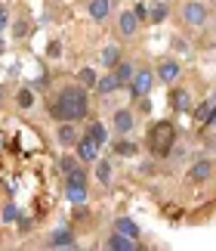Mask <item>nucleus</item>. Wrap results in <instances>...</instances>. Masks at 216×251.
<instances>
[{
	"mask_svg": "<svg viewBox=\"0 0 216 251\" xmlns=\"http://www.w3.org/2000/svg\"><path fill=\"white\" fill-rule=\"evenodd\" d=\"M50 112L62 121H84L86 112H90L86 87H65V90L56 96V102H50Z\"/></svg>",
	"mask_w": 216,
	"mask_h": 251,
	"instance_id": "nucleus-1",
	"label": "nucleus"
},
{
	"mask_svg": "<svg viewBox=\"0 0 216 251\" xmlns=\"http://www.w3.org/2000/svg\"><path fill=\"white\" fill-rule=\"evenodd\" d=\"M176 146V127L170 121H158V124H151V130H149V149L154 152V155H167Z\"/></svg>",
	"mask_w": 216,
	"mask_h": 251,
	"instance_id": "nucleus-2",
	"label": "nucleus"
},
{
	"mask_svg": "<svg viewBox=\"0 0 216 251\" xmlns=\"http://www.w3.org/2000/svg\"><path fill=\"white\" fill-rule=\"evenodd\" d=\"M182 22L192 25V28H204L210 22V9L201 3V0H189V3L182 6Z\"/></svg>",
	"mask_w": 216,
	"mask_h": 251,
	"instance_id": "nucleus-3",
	"label": "nucleus"
},
{
	"mask_svg": "<svg viewBox=\"0 0 216 251\" xmlns=\"http://www.w3.org/2000/svg\"><path fill=\"white\" fill-rule=\"evenodd\" d=\"M154 81H158V75H154L151 69H136V78H133L130 93H133V96H145V93H151Z\"/></svg>",
	"mask_w": 216,
	"mask_h": 251,
	"instance_id": "nucleus-4",
	"label": "nucleus"
},
{
	"mask_svg": "<svg viewBox=\"0 0 216 251\" xmlns=\"http://www.w3.org/2000/svg\"><path fill=\"white\" fill-rule=\"evenodd\" d=\"M77 158H81V161H96V158H99V143H96L90 133L77 140Z\"/></svg>",
	"mask_w": 216,
	"mask_h": 251,
	"instance_id": "nucleus-5",
	"label": "nucleus"
},
{
	"mask_svg": "<svg viewBox=\"0 0 216 251\" xmlns=\"http://www.w3.org/2000/svg\"><path fill=\"white\" fill-rule=\"evenodd\" d=\"M179 75H182V65L176 62V59H164L158 65V81H164V84H176V81H179Z\"/></svg>",
	"mask_w": 216,
	"mask_h": 251,
	"instance_id": "nucleus-6",
	"label": "nucleus"
},
{
	"mask_svg": "<svg viewBox=\"0 0 216 251\" xmlns=\"http://www.w3.org/2000/svg\"><path fill=\"white\" fill-rule=\"evenodd\" d=\"M117 31H121L124 37H133L136 31H139V16H136V13H127V9H124V13L117 16Z\"/></svg>",
	"mask_w": 216,
	"mask_h": 251,
	"instance_id": "nucleus-7",
	"label": "nucleus"
},
{
	"mask_svg": "<svg viewBox=\"0 0 216 251\" xmlns=\"http://www.w3.org/2000/svg\"><path fill=\"white\" fill-rule=\"evenodd\" d=\"M210 174H213V165L207 158H201V161H194L192 171H189V180L192 183H204V180H210Z\"/></svg>",
	"mask_w": 216,
	"mask_h": 251,
	"instance_id": "nucleus-8",
	"label": "nucleus"
},
{
	"mask_svg": "<svg viewBox=\"0 0 216 251\" xmlns=\"http://www.w3.org/2000/svg\"><path fill=\"white\" fill-rule=\"evenodd\" d=\"M133 127H136V118H133V112L121 109V112L114 115V130H117V133H124V137H127V133H130Z\"/></svg>",
	"mask_w": 216,
	"mask_h": 251,
	"instance_id": "nucleus-9",
	"label": "nucleus"
},
{
	"mask_svg": "<svg viewBox=\"0 0 216 251\" xmlns=\"http://www.w3.org/2000/svg\"><path fill=\"white\" fill-rule=\"evenodd\" d=\"M111 13V0H90V19L93 22H105Z\"/></svg>",
	"mask_w": 216,
	"mask_h": 251,
	"instance_id": "nucleus-10",
	"label": "nucleus"
},
{
	"mask_svg": "<svg viewBox=\"0 0 216 251\" xmlns=\"http://www.w3.org/2000/svg\"><path fill=\"white\" fill-rule=\"evenodd\" d=\"M170 105L176 112H189L192 109V93L189 90H170Z\"/></svg>",
	"mask_w": 216,
	"mask_h": 251,
	"instance_id": "nucleus-11",
	"label": "nucleus"
},
{
	"mask_svg": "<svg viewBox=\"0 0 216 251\" xmlns=\"http://www.w3.org/2000/svg\"><path fill=\"white\" fill-rule=\"evenodd\" d=\"M77 127H74V121H65L62 127H59V143H62V146H77Z\"/></svg>",
	"mask_w": 216,
	"mask_h": 251,
	"instance_id": "nucleus-12",
	"label": "nucleus"
},
{
	"mask_svg": "<svg viewBox=\"0 0 216 251\" xmlns=\"http://www.w3.org/2000/svg\"><path fill=\"white\" fill-rule=\"evenodd\" d=\"M105 248H111V251H133V248H139V245H136L130 236L117 233V236H111V239H108V242H105Z\"/></svg>",
	"mask_w": 216,
	"mask_h": 251,
	"instance_id": "nucleus-13",
	"label": "nucleus"
},
{
	"mask_svg": "<svg viewBox=\"0 0 216 251\" xmlns=\"http://www.w3.org/2000/svg\"><path fill=\"white\" fill-rule=\"evenodd\" d=\"M96 90H99L102 96H108V93L121 90V81H117V75H114V72H108V75H102V78H99V84H96Z\"/></svg>",
	"mask_w": 216,
	"mask_h": 251,
	"instance_id": "nucleus-14",
	"label": "nucleus"
},
{
	"mask_svg": "<svg viewBox=\"0 0 216 251\" xmlns=\"http://www.w3.org/2000/svg\"><path fill=\"white\" fill-rule=\"evenodd\" d=\"M68 201H74V205H84L86 201V183H71L68 180Z\"/></svg>",
	"mask_w": 216,
	"mask_h": 251,
	"instance_id": "nucleus-15",
	"label": "nucleus"
},
{
	"mask_svg": "<svg viewBox=\"0 0 216 251\" xmlns=\"http://www.w3.org/2000/svg\"><path fill=\"white\" fill-rule=\"evenodd\" d=\"M121 62V47L117 44H108L102 50V69H114V65Z\"/></svg>",
	"mask_w": 216,
	"mask_h": 251,
	"instance_id": "nucleus-16",
	"label": "nucleus"
},
{
	"mask_svg": "<svg viewBox=\"0 0 216 251\" xmlns=\"http://www.w3.org/2000/svg\"><path fill=\"white\" fill-rule=\"evenodd\" d=\"M114 75H117V81H121V87H124V84H133L136 69H133L130 62H117V65H114Z\"/></svg>",
	"mask_w": 216,
	"mask_h": 251,
	"instance_id": "nucleus-17",
	"label": "nucleus"
},
{
	"mask_svg": "<svg viewBox=\"0 0 216 251\" xmlns=\"http://www.w3.org/2000/svg\"><path fill=\"white\" fill-rule=\"evenodd\" d=\"M216 121V100H207L198 109V124H213Z\"/></svg>",
	"mask_w": 216,
	"mask_h": 251,
	"instance_id": "nucleus-18",
	"label": "nucleus"
},
{
	"mask_svg": "<svg viewBox=\"0 0 216 251\" xmlns=\"http://www.w3.org/2000/svg\"><path fill=\"white\" fill-rule=\"evenodd\" d=\"M114 155H121V158H133L136 155V143H130L127 137H121L114 143Z\"/></svg>",
	"mask_w": 216,
	"mask_h": 251,
	"instance_id": "nucleus-19",
	"label": "nucleus"
},
{
	"mask_svg": "<svg viewBox=\"0 0 216 251\" xmlns=\"http://www.w3.org/2000/svg\"><path fill=\"white\" fill-rule=\"evenodd\" d=\"M117 233H124V236H130V239H139V226H136L133 224V220H127V217H121V220H117Z\"/></svg>",
	"mask_w": 216,
	"mask_h": 251,
	"instance_id": "nucleus-20",
	"label": "nucleus"
},
{
	"mask_svg": "<svg viewBox=\"0 0 216 251\" xmlns=\"http://www.w3.org/2000/svg\"><path fill=\"white\" fill-rule=\"evenodd\" d=\"M96 180H99L102 186H108V183H111V165H108V161H99V158H96Z\"/></svg>",
	"mask_w": 216,
	"mask_h": 251,
	"instance_id": "nucleus-21",
	"label": "nucleus"
},
{
	"mask_svg": "<svg viewBox=\"0 0 216 251\" xmlns=\"http://www.w3.org/2000/svg\"><path fill=\"white\" fill-rule=\"evenodd\" d=\"M53 248H74V239L68 229H59V233H53Z\"/></svg>",
	"mask_w": 216,
	"mask_h": 251,
	"instance_id": "nucleus-22",
	"label": "nucleus"
},
{
	"mask_svg": "<svg viewBox=\"0 0 216 251\" xmlns=\"http://www.w3.org/2000/svg\"><path fill=\"white\" fill-rule=\"evenodd\" d=\"M149 19H151V22H164V19H167V3H164V0L149 6Z\"/></svg>",
	"mask_w": 216,
	"mask_h": 251,
	"instance_id": "nucleus-23",
	"label": "nucleus"
},
{
	"mask_svg": "<svg viewBox=\"0 0 216 251\" xmlns=\"http://www.w3.org/2000/svg\"><path fill=\"white\" fill-rule=\"evenodd\" d=\"M16 102L22 105V109H31V105H34V90H28V87H22V90L16 93Z\"/></svg>",
	"mask_w": 216,
	"mask_h": 251,
	"instance_id": "nucleus-24",
	"label": "nucleus"
},
{
	"mask_svg": "<svg viewBox=\"0 0 216 251\" xmlns=\"http://www.w3.org/2000/svg\"><path fill=\"white\" fill-rule=\"evenodd\" d=\"M99 84V78H96L93 69H81V87H96Z\"/></svg>",
	"mask_w": 216,
	"mask_h": 251,
	"instance_id": "nucleus-25",
	"label": "nucleus"
},
{
	"mask_svg": "<svg viewBox=\"0 0 216 251\" xmlns=\"http://www.w3.org/2000/svg\"><path fill=\"white\" fill-rule=\"evenodd\" d=\"M90 137H93V140H96V143L102 146V143L108 140V130L102 127V124H93V127H90Z\"/></svg>",
	"mask_w": 216,
	"mask_h": 251,
	"instance_id": "nucleus-26",
	"label": "nucleus"
},
{
	"mask_svg": "<svg viewBox=\"0 0 216 251\" xmlns=\"http://www.w3.org/2000/svg\"><path fill=\"white\" fill-rule=\"evenodd\" d=\"M9 25V13H6V6H0V31Z\"/></svg>",
	"mask_w": 216,
	"mask_h": 251,
	"instance_id": "nucleus-27",
	"label": "nucleus"
},
{
	"mask_svg": "<svg viewBox=\"0 0 216 251\" xmlns=\"http://www.w3.org/2000/svg\"><path fill=\"white\" fill-rule=\"evenodd\" d=\"M13 31H16V37H25V34H28V22H19Z\"/></svg>",
	"mask_w": 216,
	"mask_h": 251,
	"instance_id": "nucleus-28",
	"label": "nucleus"
},
{
	"mask_svg": "<svg viewBox=\"0 0 216 251\" xmlns=\"http://www.w3.org/2000/svg\"><path fill=\"white\" fill-rule=\"evenodd\" d=\"M133 13H136V16H139V22H142V19H149V6H142V3H139V6H136V9H133Z\"/></svg>",
	"mask_w": 216,
	"mask_h": 251,
	"instance_id": "nucleus-29",
	"label": "nucleus"
},
{
	"mask_svg": "<svg viewBox=\"0 0 216 251\" xmlns=\"http://www.w3.org/2000/svg\"><path fill=\"white\" fill-rule=\"evenodd\" d=\"M62 171L71 174V171H74V158H62Z\"/></svg>",
	"mask_w": 216,
	"mask_h": 251,
	"instance_id": "nucleus-30",
	"label": "nucleus"
},
{
	"mask_svg": "<svg viewBox=\"0 0 216 251\" xmlns=\"http://www.w3.org/2000/svg\"><path fill=\"white\" fill-rule=\"evenodd\" d=\"M46 53H50L53 59H56V56H59V44H50V47H46Z\"/></svg>",
	"mask_w": 216,
	"mask_h": 251,
	"instance_id": "nucleus-31",
	"label": "nucleus"
},
{
	"mask_svg": "<svg viewBox=\"0 0 216 251\" xmlns=\"http://www.w3.org/2000/svg\"><path fill=\"white\" fill-rule=\"evenodd\" d=\"M0 100H3V84H0Z\"/></svg>",
	"mask_w": 216,
	"mask_h": 251,
	"instance_id": "nucleus-32",
	"label": "nucleus"
},
{
	"mask_svg": "<svg viewBox=\"0 0 216 251\" xmlns=\"http://www.w3.org/2000/svg\"><path fill=\"white\" fill-rule=\"evenodd\" d=\"M0 50H3V41H0Z\"/></svg>",
	"mask_w": 216,
	"mask_h": 251,
	"instance_id": "nucleus-33",
	"label": "nucleus"
}]
</instances>
